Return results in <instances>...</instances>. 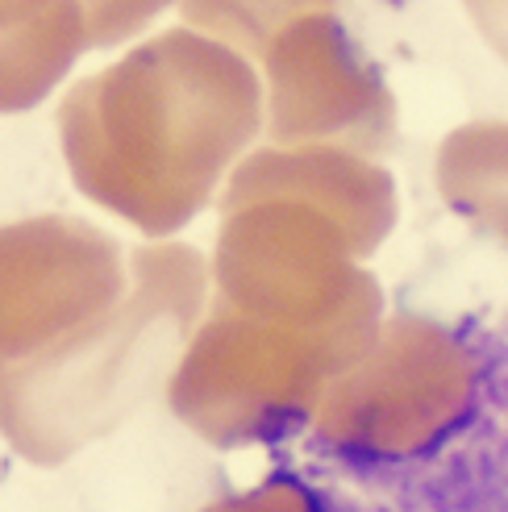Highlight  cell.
<instances>
[{
	"label": "cell",
	"instance_id": "cell-1",
	"mask_svg": "<svg viewBox=\"0 0 508 512\" xmlns=\"http://www.w3.org/2000/svg\"><path fill=\"white\" fill-rule=\"evenodd\" d=\"M442 488L446 492H429L425 504L413 512H508V471H500V463L488 471L454 475ZM379 512H400V504Z\"/></svg>",
	"mask_w": 508,
	"mask_h": 512
}]
</instances>
